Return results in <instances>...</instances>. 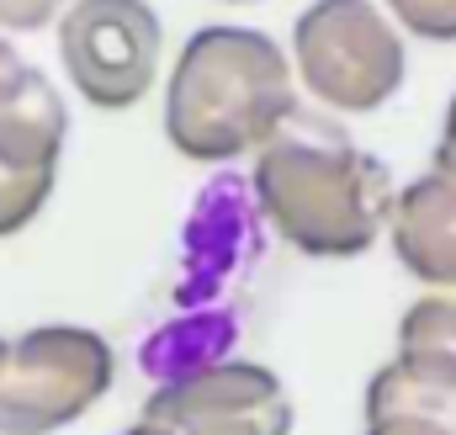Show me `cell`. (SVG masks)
Wrapping results in <instances>:
<instances>
[{"label":"cell","instance_id":"6da1fadb","mask_svg":"<svg viewBox=\"0 0 456 435\" xmlns=\"http://www.w3.org/2000/svg\"><path fill=\"white\" fill-rule=\"evenodd\" d=\"M249 192L260 202V218L314 260L366 255L398 202L393 170L330 117L303 107L255 154Z\"/></svg>","mask_w":456,"mask_h":435},{"label":"cell","instance_id":"7a4b0ae2","mask_svg":"<svg viewBox=\"0 0 456 435\" xmlns=\"http://www.w3.org/2000/svg\"><path fill=\"white\" fill-rule=\"evenodd\" d=\"M297 111L292 64L255 27H202L186 37L165 86V138L197 165L260 154Z\"/></svg>","mask_w":456,"mask_h":435},{"label":"cell","instance_id":"3957f363","mask_svg":"<svg viewBox=\"0 0 456 435\" xmlns=\"http://www.w3.org/2000/svg\"><path fill=\"white\" fill-rule=\"evenodd\" d=\"M117 382V350L80 324H43L5 340L0 435H59L86 420Z\"/></svg>","mask_w":456,"mask_h":435},{"label":"cell","instance_id":"277c9868","mask_svg":"<svg viewBox=\"0 0 456 435\" xmlns=\"http://www.w3.org/2000/svg\"><path fill=\"white\" fill-rule=\"evenodd\" d=\"M292 64L330 111L387 107L409 75L403 37L371 0H314L292 27Z\"/></svg>","mask_w":456,"mask_h":435},{"label":"cell","instance_id":"5b68a950","mask_svg":"<svg viewBox=\"0 0 456 435\" xmlns=\"http://www.w3.org/2000/svg\"><path fill=\"white\" fill-rule=\"evenodd\" d=\"M165 27L149 0H75L59 16V59L96 111L138 107L159 80Z\"/></svg>","mask_w":456,"mask_h":435},{"label":"cell","instance_id":"8992f818","mask_svg":"<svg viewBox=\"0 0 456 435\" xmlns=\"http://www.w3.org/2000/svg\"><path fill=\"white\" fill-rule=\"evenodd\" d=\"M138 420L165 435H292L297 409L271 366L228 356L181 382H159Z\"/></svg>","mask_w":456,"mask_h":435},{"label":"cell","instance_id":"52a82bcc","mask_svg":"<svg viewBox=\"0 0 456 435\" xmlns=\"http://www.w3.org/2000/svg\"><path fill=\"white\" fill-rule=\"evenodd\" d=\"M64 133H69V111L53 80L27 70L21 86L0 102V239L21 234L48 208Z\"/></svg>","mask_w":456,"mask_h":435},{"label":"cell","instance_id":"ba28073f","mask_svg":"<svg viewBox=\"0 0 456 435\" xmlns=\"http://www.w3.org/2000/svg\"><path fill=\"white\" fill-rule=\"evenodd\" d=\"M260 202L249 192L244 176H218L186 223V255H181V282H175V303L181 308H213V298L228 282H239V271H249L260 260Z\"/></svg>","mask_w":456,"mask_h":435},{"label":"cell","instance_id":"9c48e42d","mask_svg":"<svg viewBox=\"0 0 456 435\" xmlns=\"http://www.w3.org/2000/svg\"><path fill=\"white\" fill-rule=\"evenodd\" d=\"M387 234H393V255L403 260L409 276L456 292V181L452 176L430 170V176L409 181L398 192V202H393Z\"/></svg>","mask_w":456,"mask_h":435},{"label":"cell","instance_id":"30bf717a","mask_svg":"<svg viewBox=\"0 0 456 435\" xmlns=\"http://www.w3.org/2000/svg\"><path fill=\"white\" fill-rule=\"evenodd\" d=\"M233 345H239V319L228 308H186L181 319H170L143 345L138 361L159 388V382H181L191 372H208V366L228 361Z\"/></svg>","mask_w":456,"mask_h":435},{"label":"cell","instance_id":"8fae6325","mask_svg":"<svg viewBox=\"0 0 456 435\" xmlns=\"http://www.w3.org/2000/svg\"><path fill=\"white\" fill-rule=\"evenodd\" d=\"M398 361L430 382L456 388V298H419L398 324Z\"/></svg>","mask_w":456,"mask_h":435},{"label":"cell","instance_id":"7c38bea8","mask_svg":"<svg viewBox=\"0 0 456 435\" xmlns=\"http://www.w3.org/2000/svg\"><path fill=\"white\" fill-rule=\"evenodd\" d=\"M382 414H419V420H436V425L456 431V388L419 377L414 366H403L393 356L366 382V420H382Z\"/></svg>","mask_w":456,"mask_h":435},{"label":"cell","instance_id":"4fadbf2b","mask_svg":"<svg viewBox=\"0 0 456 435\" xmlns=\"http://www.w3.org/2000/svg\"><path fill=\"white\" fill-rule=\"evenodd\" d=\"M387 11L425 43H456V0H387Z\"/></svg>","mask_w":456,"mask_h":435},{"label":"cell","instance_id":"5bb4252c","mask_svg":"<svg viewBox=\"0 0 456 435\" xmlns=\"http://www.w3.org/2000/svg\"><path fill=\"white\" fill-rule=\"evenodd\" d=\"M75 0H0V32H37L59 21Z\"/></svg>","mask_w":456,"mask_h":435},{"label":"cell","instance_id":"9a60e30c","mask_svg":"<svg viewBox=\"0 0 456 435\" xmlns=\"http://www.w3.org/2000/svg\"><path fill=\"white\" fill-rule=\"evenodd\" d=\"M366 435H456L436 420H419V414H382V420H366Z\"/></svg>","mask_w":456,"mask_h":435},{"label":"cell","instance_id":"2e32d148","mask_svg":"<svg viewBox=\"0 0 456 435\" xmlns=\"http://www.w3.org/2000/svg\"><path fill=\"white\" fill-rule=\"evenodd\" d=\"M436 170L456 181V96H452V111H446V127H441V144H436Z\"/></svg>","mask_w":456,"mask_h":435},{"label":"cell","instance_id":"e0dca14e","mask_svg":"<svg viewBox=\"0 0 456 435\" xmlns=\"http://www.w3.org/2000/svg\"><path fill=\"white\" fill-rule=\"evenodd\" d=\"M21 75H27V64H21V53H16V48H11V43L0 37V102H5V96H11V91L21 86Z\"/></svg>","mask_w":456,"mask_h":435},{"label":"cell","instance_id":"ac0fdd59","mask_svg":"<svg viewBox=\"0 0 456 435\" xmlns=\"http://www.w3.org/2000/svg\"><path fill=\"white\" fill-rule=\"evenodd\" d=\"M122 435H165V431H154V425H143V420H138L133 431H122Z\"/></svg>","mask_w":456,"mask_h":435},{"label":"cell","instance_id":"d6986e66","mask_svg":"<svg viewBox=\"0 0 456 435\" xmlns=\"http://www.w3.org/2000/svg\"><path fill=\"white\" fill-rule=\"evenodd\" d=\"M224 5H260V0H224Z\"/></svg>","mask_w":456,"mask_h":435},{"label":"cell","instance_id":"ffe728a7","mask_svg":"<svg viewBox=\"0 0 456 435\" xmlns=\"http://www.w3.org/2000/svg\"><path fill=\"white\" fill-rule=\"evenodd\" d=\"M0 361H5V340H0Z\"/></svg>","mask_w":456,"mask_h":435}]
</instances>
